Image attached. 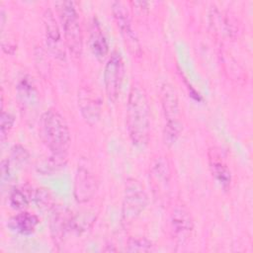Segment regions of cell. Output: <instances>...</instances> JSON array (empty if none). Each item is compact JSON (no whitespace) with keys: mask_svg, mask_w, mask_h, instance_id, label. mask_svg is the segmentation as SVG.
<instances>
[{"mask_svg":"<svg viewBox=\"0 0 253 253\" xmlns=\"http://www.w3.org/2000/svg\"><path fill=\"white\" fill-rule=\"evenodd\" d=\"M126 125L133 145L143 147L147 144L150 134V107L146 92L139 84L132 85L129 90Z\"/></svg>","mask_w":253,"mask_h":253,"instance_id":"6da1fadb","label":"cell"},{"mask_svg":"<svg viewBox=\"0 0 253 253\" xmlns=\"http://www.w3.org/2000/svg\"><path fill=\"white\" fill-rule=\"evenodd\" d=\"M41 133L50 154L66 157L70 146V130L65 119L55 110L44 112L41 119Z\"/></svg>","mask_w":253,"mask_h":253,"instance_id":"7a4b0ae2","label":"cell"},{"mask_svg":"<svg viewBox=\"0 0 253 253\" xmlns=\"http://www.w3.org/2000/svg\"><path fill=\"white\" fill-rule=\"evenodd\" d=\"M55 6L63 30L66 46L73 56L79 57L83 49V35L75 3L72 1H60L56 2Z\"/></svg>","mask_w":253,"mask_h":253,"instance_id":"3957f363","label":"cell"},{"mask_svg":"<svg viewBox=\"0 0 253 253\" xmlns=\"http://www.w3.org/2000/svg\"><path fill=\"white\" fill-rule=\"evenodd\" d=\"M160 100L165 117V141L173 143L180 135L183 126L180 120V107L177 92L174 86L164 82L160 87Z\"/></svg>","mask_w":253,"mask_h":253,"instance_id":"277c9868","label":"cell"},{"mask_svg":"<svg viewBox=\"0 0 253 253\" xmlns=\"http://www.w3.org/2000/svg\"><path fill=\"white\" fill-rule=\"evenodd\" d=\"M147 204L148 197L143 186L136 179H127L123 200V219L126 222L136 218L145 210Z\"/></svg>","mask_w":253,"mask_h":253,"instance_id":"5b68a950","label":"cell"},{"mask_svg":"<svg viewBox=\"0 0 253 253\" xmlns=\"http://www.w3.org/2000/svg\"><path fill=\"white\" fill-rule=\"evenodd\" d=\"M125 77V62L119 51H114L104 68V85L108 99L116 102Z\"/></svg>","mask_w":253,"mask_h":253,"instance_id":"8992f818","label":"cell"},{"mask_svg":"<svg viewBox=\"0 0 253 253\" xmlns=\"http://www.w3.org/2000/svg\"><path fill=\"white\" fill-rule=\"evenodd\" d=\"M112 13L120 33L127 46L133 54H140V44L132 29L129 13L124 3L115 1L112 3Z\"/></svg>","mask_w":253,"mask_h":253,"instance_id":"52a82bcc","label":"cell"},{"mask_svg":"<svg viewBox=\"0 0 253 253\" xmlns=\"http://www.w3.org/2000/svg\"><path fill=\"white\" fill-rule=\"evenodd\" d=\"M78 107L82 117L89 125L93 126L99 121L102 102L91 87L82 86L78 90Z\"/></svg>","mask_w":253,"mask_h":253,"instance_id":"ba28073f","label":"cell"},{"mask_svg":"<svg viewBox=\"0 0 253 253\" xmlns=\"http://www.w3.org/2000/svg\"><path fill=\"white\" fill-rule=\"evenodd\" d=\"M97 191V181L95 176L85 167L77 168L74 177L73 195L79 204L88 203Z\"/></svg>","mask_w":253,"mask_h":253,"instance_id":"9c48e42d","label":"cell"},{"mask_svg":"<svg viewBox=\"0 0 253 253\" xmlns=\"http://www.w3.org/2000/svg\"><path fill=\"white\" fill-rule=\"evenodd\" d=\"M149 179L153 193L157 197H164L169 189L170 168L167 160L157 157L150 165Z\"/></svg>","mask_w":253,"mask_h":253,"instance_id":"30bf717a","label":"cell"},{"mask_svg":"<svg viewBox=\"0 0 253 253\" xmlns=\"http://www.w3.org/2000/svg\"><path fill=\"white\" fill-rule=\"evenodd\" d=\"M194 228L191 214L184 207H176L171 214V229L178 243H185Z\"/></svg>","mask_w":253,"mask_h":253,"instance_id":"8fae6325","label":"cell"},{"mask_svg":"<svg viewBox=\"0 0 253 253\" xmlns=\"http://www.w3.org/2000/svg\"><path fill=\"white\" fill-rule=\"evenodd\" d=\"M72 215L66 209L57 207L54 208L50 218V233L51 237L56 244H60L65 237L66 232L71 229Z\"/></svg>","mask_w":253,"mask_h":253,"instance_id":"7c38bea8","label":"cell"},{"mask_svg":"<svg viewBox=\"0 0 253 253\" xmlns=\"http://www.w3.org/2000/svg\"><path fill=\"white\" fill-rule=\"evenodd\" d=\"M89 32V43L92 53L98 60H103L108 54L109 44L104 31L96 18H93Z\"/></svg>","mask_w":253,"mask_h":253,"instance_id":"4fadbf2b","label":"cell"},{"mask_svg":"<svg viewBox=\"0 0 253 253\" xmlns=\"http://www.w3.org/2000/svg\"><path fill=\"white\" fill-rule=\"evenodd\" d=\"M38 224L39 218L37 215L28 211H21L12 216L7 225L11 230L17 233L29 235L35 231Z\"/></svg>","mask_w":253,"mask_h":253,"instance_id":"5bb4252c","label":"cell"},{"mask_svg":"<svg viewBox=\"0 0 253 253\" xmlns=\"http://www.w3.org/2000/svg\"><path fill=\"white\" fill-rule=\"evenodd\" d=\"M210 169L214 179L223 189H228L231 183V173L224 161L213 150L209 151Z\"/></svg>","mask_w":253,"mask_h":253,"instance_id":"9a60e30c","label":"cell"},{"mask_svg":"<svg viewBox=\"0 0 253 253\" xmlns=\"http://www.w3.org/2000/svg\"><path fill=\"white\" fill-rule=\"evenodd\" d=\"M42 20L44 24L45 29V36H46V42L49 47L55 52L59 53L62 52V49L60 48L59 44L61 42V37H60V31L58 28V25L56 23V20L53 16V13L50 9H46L43 12Z\"/></svg>","mask_w":253,"mask_h":253,"instance_id":"2e32d148","label":"cell"},{"mask_svg":"<svg viewBox=\"0 0 253 253\" xmlns=\"http://www.w3.org/2000/svg\"><path fill=\"white\" fill-rule=\"evenodd\" d=\"M31 187L14 188L9 195V205L12 209L22 211L28 207L31 200Z\"/></svg>","mask_w":253,"mask_h":253,"instance_id":"e0dca14e","label":"cell"},{"mask_svg":"<svg viewBox=\"0 0 253 253\" xmlns=\"http://www.w3.org/2000/svg\"><path fill=\"white\" fill-rule=\"evenodd\" d=\"M153 246L152 242L145 237L132 236L128 238L126 250L128 252H149L153 250Z\"/></svg>","mask_w":253,"mask_h":253,"instance_id":"ac0fdd59","label":"cell"},{"mask_svg":"<svg viewBox=\"0 0 253 253\" xmlns=\"http://www.w3.org/2000/svg\"><path fill=\"white\" fill-rule=\"evenodd\" d=\"M1 123H0V137L1 141L4 142L5 139L8 137L11 129L13 128L15 119L13 115H11L8 112L2 111L1 112Z\"/></svg>","mask_w":253,"mask_h":253,"instance_id":"d6986e66","label":"cell"},{"mask_svg":"<svg viewBox=\"0 0 253 253\" xmlns=\"http://www.w3.org/2000/svg\"><path fill=\"white\" fill-rule=\"evenodd\" d=\"M31 200L35 202L39 207H47L50 205L51 197L46 189L32 188L31 189Z\"/></svg>","mask_w":253,"mask_h":253,"instance_id":"ffe728a7","label":"cell"},{"mask_svg":"<svg viewBox=\"0 0 253 253\" xmlns=\"http://www.w3.org/2000/svg\"><path fill=\"white\" fill-rule=\"evenodd\" d=\"M11 159L17 165H25L29 159V152L22 145H14L11 149Z\"/></svg>","mask_w":253,"mask_h":253,"instance_id":"44dd1931","label":"cell"},{"mask_svg":"<svg viewBox=\"0 0 253 253\" xmlns=\"http://www.w3.org/2000/svg\"><path fill=\"white\" fill-rule=\"evenodd\" d=\"M10 177V160L3 159L1 162V182L4 185L5 182L8 181Z\"/></svg>","mask_w":253,"mask_h":253,"instance_id":"7402d4cb","label":"cell"}]
</instances>
